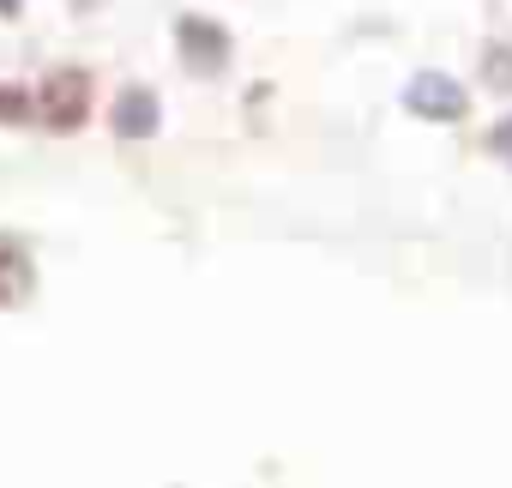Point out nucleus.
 Returning a JSON list of instances; mask_svg holds the SVG:
<instances>
[{
  "label": "nucleus",
  "instance_id": "5",
  "mask_svg": "<svg viewBox=\"0 0 512 488\" xmlns=\"http://www.w3.org/2000/svg\"><path fill=\"white\" fill-rule=\"evenodd\" d=\"M37 115V103L19 91V85H0V121H7V127H25Z\"/></svg>",
  "mask_w": 512,
  "mask_h": 488
},
{
  "label": "nucleus",
  "instance_id": "7",
  "mask_svg": "<svg viewBox=\"0 0 512 488\" xmlns=\"http://www.w3.org/2000/svg\"><path fill=\"white\" fill-rule=\"evenodd\" d=\"M494 85H512V49H506V55H494Z\"/></svg>",
  "mask_w": 512,
  "mask_h": 488
},
{
  "label": "nucleus",
  "instance_id": "6",
  "mask_svg": "<svg viewBox=\"0 0 512 488\" xmlns=\"http://www.w3.org/2000/svg\"><path fill=\"white\" fill-rule=\"evenodd\" d=\"M0 278H25V254H19V241L0 235ZM13 296V284H0V302Z\"/></svg>",
  "mask_w": 512,
  "mask_h": 488
},
{
  "label": "nucleus",
  "instance_id": "2",
  "mask_svg": "<svg viewBox=\"0 0 512 488\" xmlns=\"http://www.w3.org/2000/svg\"><path fill=\"white\" fill-rule=\"evenodd\" d=\"M404 109L422 115V121H458V115H464V91H458V79H446V73H422V79H410Z\"/></svg>",
  "mask_w": 512,
  "mask_h": 488
},
{
  "label": "nucleus",
  "instance_id": "8",
  "mask_svg": "<svg viewBox=\"0 0 512 488\" xmlns=\"http://www.w3.org/2000/svg\"><path fill=\"white\" fill-rule=\"evenodd\" d=\"M494 151H500V157L512 163V121H500V133H494Z\"/></svg>",
  "mask_w": 512,
  "mask_h": 488
},
{
  "label": "nucleus",
  "instance_id": "3",
  "mask_svg": "<svg viewBox=\"0 0 512 488\" xmlns=\"http://www.w3.org/2000/svg\"><path fill=\"white\" fill-rule=\"evenodd\" d=\"M175 43H181V61H187L193 73H217V67L229 61V37H223V25H211V19H181V25H175Z\"/></svg>",
  "mask_w": 512,
  "mask_h": 488
},
{
  "label": "nucleus",
  "instance_id": "1",
  "mask_svg": "<svg viewBox=\"0 0 512 488\" xmlns=\"http://www.w3.org/2000/svg\"><path fill=\"white\" fill-rule=\"evenodd\" d=\"M85 109H91V79L85 73H49V85H43V121L55 133H73L85 121Z\"/></svg>",
  "mask_w": 512,
  "mask_h": 488
},
{
  "label": "nucleus",
  "instance_id": "9",
  "mask_svg": "<svg viewBox=\"0 0 512 488\" xmlns=\"http://www.w3.org/2000/svg\"><path fill=\"white\" fill-rule=\"evenodd\" d=\"M0 13H7V19H13V13H19V0H0Z\"/></svg>",
  "mask_w": 512,
  "mask_h": 488
},
{
  "label": "nucleus",
  "instance_id": "4",
  "mask_svg": "<svg viewBox=\"0 0 512 488\" xmlns=\"http://www.w3.org/2000/svg\"><path fill=\"white\" fill-rule=\"evenodd\" d=\"M157 127H163L157 97H151L145 85H127V91L115 97V133H121V139H151Z\"/></svg>",
  "mask_w": 512,
  "mask_h": 488
}]
</instances>
